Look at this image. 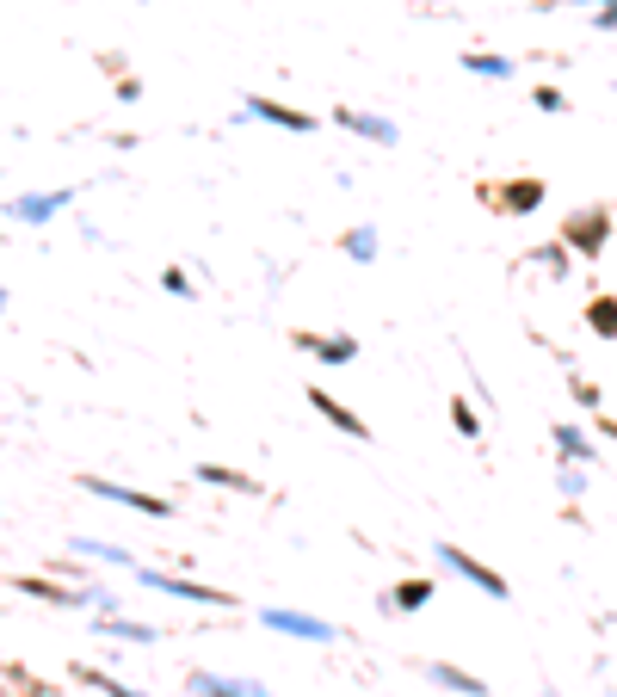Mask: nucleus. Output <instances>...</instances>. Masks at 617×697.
<instances>
[{
  "mask_svg": "<svg viewBox=\"0 0 617 697\" xmlns=\"http://www.w3.org/2000/svg\"><path fill=\"white\" fill-rule=\"evenodd\" d=\"M568 253H587V260H599L605 241H611V210L605 204H587V210H574L568 216V229H562Z\"/></svg>",
  "mask_w": 617,
  "mask_h": 697,
  "instance_id": "f257e3e1",
  "label": "nucleus"
},
{
  "mask_svg": "<svg viewBox=\"0 0 617 697\" xmlns=\"http://www.w3.org/2000/svg\"><path fill=\"white\" fill-rule=\"evenodd\" d=\"M260 623H266V630H278V636H297V642H321V648H328V642H340V630H334L328 617L284 611V605H266V611H260Z\"/></svg>",
  "mask_w": 617,
  "mask_h": 697,
  "instance_id": "f03ea898",
  "label": "nucleus"
},
{
  "mask_svg": "<svg viewBox=\"0 0 617 697\" xmlns=\"http://www.w3.org/2000/svg\"><path fill=\"white\" fill-rule=\"evenodd\" d=\"M439 562L451 568V574H463L469 586H482V593L488 599H506V580L488 568V562H476V556H469V549H457V543H439Z\"/></svg>",
  "mask_w": 617,
  "mask_h": 697,
  "instance_id": "7ed1b4c3",
  "label": "nucleus"
},
{
  "mask_svg": "<svg viewBox=\"0 0 617 697\" xmlns=\"http://www.w3.org/2000/svg\"><path fill=\"white\" fill-rule=\"evenodd\" d=\"M142 580H149L155 586V593H173V599H186V605H235V593H216V586H198V580H179V574H161V568H149V574H142Z\"/></svg>",
  "mask_w": 617,
  "mask_h": 697,
  "instance_id": "20e7f679",
  "label": "nucleus"
},
{
  "mask_svg": "<svg viewBox=\"0 0 617 697\" xmlns=\"http://www.w3.org/2000/svg\"><path fill=\"white\" fill-rule=\"evenodd\" d=\"M87 488L105 494V500H118L130 512H142V519H173V500H155V494H142V488H124V482H99V475H87Z\"/></svg>",
  "mask_w": 617,
  "mask_h": 697,
  "instance_id": "39448f33",
  "label": "nucleus"
},
{
  "mask_svg": "<svg viewBox=\"0 0 617 697\" xmlns=\"http://www.w3.org/2000/svg\"><path fill=\"white\" fill-rule=\"evenodd\" d=\"M482 198H494V210L506 216H531L543 204V179H506V186H488Z\"/></svg>",
  "mask_w": 617,
  "mask_h": 697,
  "instance_id": "423d86ee",
  "label": "nucleus"
},
{
  "mask_svg": "<svg viewBox=\"0 0 617 697\" xmlns=\"http://www.w3.org/2000/svg\"><path fill=\"white\" fill-rule=\"evenodd\" d=\"M247 118L278 124V130H290V136H309V130H315V112H297V105H284V99H247Z\"/></svg>",
  "mask_w": 617,
  "mask_h": 697,
  "instance_id": "0eeeda50",
  "label": "nucleus"
},
{
  "mask_svg": "<svg viewBox=\"0 0 617 697\" xmlns=\"http://www.w3.org/2000/svg\"><path fill=\"white\" fill-rule=\"evenodd\" d=\"M290 346L315 352L321 364H352V358H358V340H352V334H309V327H297V334H290Z\"/></svg>",
  "mask_w": 617,
  "mask_h": 697,
  "instance_id": "6e6552de",
  "label": "nucleus"
},
{
  "mask_svg": "<svg viewBox=\"0 0 617 697\" xmlns=\"http://www.w3.org/2000/svg\"><path fill=\"white\" fill-rule=\"evenodd\" d=\"M309 408H315L321 420H328L334 432H346V438H371V426H365V420H358V414L346 408V401H340V395H328V389H309Z\"/></svg>",
  "mask_w": 617,
  "mask_h": 697,
  "instance_id": "1a4fd4ad",
  "label": "nucleus"
},
{
  "mask_svg": "<svg viewBox=\"0 0 617 697\" xmlns=\"http://www.w3.org/2000/svg\"><path fill=\"white\" fill-rule=\"evenodd\" d=\"M426 679H432V685H445V691H457V697H488V679L451 667V660H426Z\"/></svg>",
  "mask_w": 617,
  "mask_h": 697,
  "instance_id": "9d476101",
  "label": "nucleus"
},
{
  "mask_svg": "<svg viewBox=\"0 0 617 697\" xmlns=\"http://www.w3.org/2000/svg\"><path fill=\"white\" fill-rule=\"evenodd\" d=\"M192 697H272L253 679H223V673H192Z\"/></svg>",
  "mask_w": 617,
  "mask_h": 697,
  "instance_id": "9b49d317",
  "label": "nucleus"
},
{
  "mask_svg": "<svg viewBox=\"0 0 617 697\" xmlns=\"http://www.w3.org/2000/svg\"><path fill=\"white\" fill-rule=\"evenodd\" d=\"M346 130H358V136H371V142H383V149H395V142H402V130H395L389 118H377V112H352V105H340L334 112Z\"/></svg>",
  "mask_w": 617,
  "mask_h": 697,
  "instance_id": "f8f14e48",
  "label": "nucleus"
},
{
  "mask_svg": "<svg viewBox=\"0 0 617 697\" xmlns=\"http://www.w3.org/2000/svg\"><path fill=\"white\" fill-rule=\"evenodd\" d=\"M62 204H75V192H31V198L13 204V216H19V223H50Z\"/></svg>",
  "mask_w": 617,
  "mask_h": 697,
  "instance_id": "ddd939ff",
  "label": "nucleus"
},
{
  "mask_svg": "<svg viewBox=\"0 0 617 697\" xmlns=\"http://www.w3.org/2000/svg\"><path fill=\"white\" fill-rule=\"evenodd\" d=\"M556 451H562V463H593L599 457L593 438L580 432V426H568V420H556Z\"/></svg>",
  "mask_w": 617,
  "mask_h": 697,
  "instance_id": "4468645a",
  "label": "nucleus"
},
{
  "mask_svg": "<svg viewBox=\"0 0 617 697\" xmlns=\"http://www.w3.org/2000/svg\"><path fill=\"white\" fill-rule=\"evenodd\" d=\"M198 482H210V488H235V494H260V482H253V475L223 469V463H198Z\"/></svg>",
  "mask_w": 617,
  "mask_h": 697,
  "instance_id": "2eb2a0df",
  "label": "nucleus"
},
{
  "mask_svg": "<svg viewBox=\"0 0 617 697\" xmlns=\"http://www.w3.org/2000/svg\"><path fill=\"white\" fill-rule=\"evenodd\" d=\"M340 247H346V260L371 266V260H377V229H371V223H358V229H346V235H340Z\"/></svg>",
  "mask_w": 617,
  "mask_h": 697,
  "instance_id": "dca6fc26",
  "label": "nucleus"
},
{
  "mask_svg": "<svg viewBox=\"0 0 617 697\" xmlns=\"http://www.w3.org/2000/svg\"><path fill=\"white\" fill-rule=\"evenodd\" d=\"M587 327H593V340H617V297H593Z\"/></svg>",
  "mask_w": 617,
  "mask_h": 697,
  "instance_id": "f3484780",
  "label": "nucleus"
},
{
  "mask_svg": "<svg viewBox=\"0 0 617 697\" xmlns=\"http://www.w3.org/2000/svg\"><path fill=\"white\" fill-rule=\"evenodd\" d=\"M463 68H469V75H482V81H506V75H513V62H506V56H494V50L463 56Z\"/></svg>",
  "mask_w": 617,
  "mask_h": 697,
  "instance_id": "a211bd4d",
  "label": "nucleus"
},
{
  "mask_svg": "<svg viewBox=\"0 0 617 697\" xmlns=\"http://www.w3.org/2000/svg\"><path fill=\"white\" fill-rule=\"evenodd\" d=\"M432 593H439V586H432V580H402V586H395V593H389V605L395 611H420Z\"/></svg>",
  "mask_w": 617,
  "mask_h": 697,
  "instance_id": "6ab92c4d",
  "label": "nucleus"
},
{
  "mask_svg": "<svg viewBox=\"0 0 617 697\" xmlns=\"http://www.w3.org/2000/svg\"><path fill=\"white\" fill-rule=\"evenodd\" d=\"M99 630H105V636H124V642H155L149 623H130V617H112V611L99 617Z\"/></svg>",
  "mask_w": 617,
  "mask_h": 697,
  "instance_id": "aec40b11",
  "label": "nucleus"
},
{
  "mask_svg": "<svg viewBox=\"0 0 617 697\" xmlns=\"http://www.w3.org/2000/svg\"><path fill=\"white\" fill-rule=\"evenodd\" d=\"M451 426H457V432L469 438V445H476V438H482V414H476V408H469V401H463V395L451 401Z\"/></svg>",
  "mask_w": 617,
  "mask_h": 697,
  "instance_id": "412c9836",
  "label": "nucleus"
},
{
  "mask_svg": "<svg viewBox=\"0 0 617 697\" xmlns=\"http://www.w3.org/2000/svg\"><path fill=\"white\" fill-rule=\"evenodd\" d=\"M81 679H87V685H99L105 697H142L136 685H124V679H112V673H99V667H81Z\"/></svg>",
  "mask_w": 617,
  "mask_h": 697,
  "instance_id": "4be33fe9",
  "label": "nucleus"
},
{
  "mask_svg": "<svg viewBox=\"0 0 617 697\" xmlns=\"http://www.w3.org/2000/svg\"><path fill=\"white\" fill-rule=\"evenodd\" d=\"M31 599H50V605H75V593H62V586H50V580H19Z\"/></svg>",
  "mask_w": 617,
  "mask_h": 697,
  "instance_id": "5701e85b",
  "label": "nucleus"
},
{
  "mask_svg": "<svg viewBox=\"0 0 617 697\" xmlns=\"http://www.w3.org/2000/svg\"><path fill=\"white\" fill-rule=\"evenodd\" d=\"M556 482H562V494H568V500H580V494H587V475H580V463H562V475H556Z\"/></svg>",
  "mask_w": 617,
  "mask_h": 697,
  "instance_id": "b1692460",
  "label": "nucleus"
},
{
  "mask_svg": "<svg viewBox=\"0 0 617 697\" xmlns=\"http://www.w3.org/2000/svg\"><path fill=\"white\" fill-rule=\"evenodd\" d=\"M574 401H580V408H593V414L605 408V401H599V389H593L587 377H574Z\"/></svg>",
  "mask_w": 617,
  "mask_h": 697,
  "instance_id": "393cba45",
  "label": "nucleus"
},
{
  "mask_svg": "<svg viewBox=\"0 0 617 697\" xmlns=\"http://www.w3.org/2000/svg\"><path fill=\"white\" fill-rule=\"evenodd\" d=\"M161 284L173 290V297H192V278H186V272H179V266H167V272H161Z\"/></svg>",
  "mask_w": 617,
  "mask_h": 697,
  "instance_id": "a878e982",
  "label": "nucleus"
},
{
  "mask_svg": "<svg viewBox=\"0 0 617 697\" xmlns=\"http://www.w3.org/2000/svg\"><path fill=\"white\" fill-rule=\"evenodd\" d=\"M531 99H537V112H562V93H556V87H537Z\"/></svg>",
  "mask_w": 617,
  "mask_h": 697,
  "instance_id": "bb28decb",
  "label": "nucleus"
},
{
  "mask_svg": "<svg viewBox=\"0 0 617 697\" xmlns=\"http://www.w3.org/2000/svg\"><path fill=\"white\" fill-rule=\"evenodd\" d=\"M617 25V0H605V13H599V31H611Z\"/></svg>",
  "mask_w": 617,
  "mask_h": 697,
  "instance_id": "cd10ccee",
  "label": "nucleus"
},
{
  "mask_svg": "<svg viewBox=\"0 0 617 697\" xmlns=\"http://www.w3.org/2000/svg\"><path fill=\"white\" fill-rule=\"evenodd\" d=\"M0 309H7V290H0Z\"/></svg>",
  "mask_w": 617,
  "mask_h": 697,
  "instance_id": "c85d7f7f",
  "label": "nucleus"
}]
</instances>
